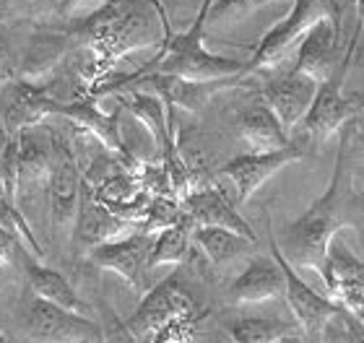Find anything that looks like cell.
<instances>
[{"mask_svg": "<svg viewBox=\"0 0 364 343\" xmlns=\"http://www.w3.org/2000/svg\"><path fill=\"white\" fill-rule=\"evenodd\" d=\"M349 148H351V122L341 130V146L336 156L333 177L328 183L326 192L304 211L299 219L287 224L284 236L279 242L281 255L294 268H310L318 271L326 263L328 247L341 229L357 224L354 214V190H351L349 175Z\"/></svg>", "mask_w": 364, "mask_h": 343, "instance_id": "cell-1", "label": "cell"}, {"mask_svg": "<svg viewBox=\"0 0 364 343\" xmlns=\"http://www.w3.org/2000/svg\"><path fill=\"white\" fill-rule=\"evenodd\" d=\"M154 0H109L99 13L89 18V53L94 62V76H102L114 62L130 55L133 50H144L154 45L156 26L167 18L161 11L159 23L154 21L149 8Z\"/></svg>", "mask_w": 364, "mask_h": 343, "instance_id": "cell-2", "label": "cell"}, {"mask_svg": "<svg viewBox=\"0 0 364 343\" xmlns=\"http://www.w3.org/2000/svg\"><path fill=\"white\" fill-rule=\"evenodd\" d=\"M211 6L213 0H203L198 8L196 21L190 23V29L182 31V34H169V26H164L159 55L144 70H138L136 76H141V73H167V76L188 78V81H216V78L245 76V62L205 50L203 31Z\"/></svg>", "mask_w": 364, "mask_h": 343, "instance_id": "cell-3", "label": "cell"}, {"mask_svg": "<svg viewBox=\"0 0 364 343\" xmlns=\"http://www.w3.org/2000/svg\"><path fill=\"white\" fill-rule=\"evenodd\" d=\"M357 47H359V37L354 34L351 42L346 45V53H343L341 62H338L333 68V73L318 86V94H315V99H312L310 112L304 114L302 128H304V133H307V138L315 141V143H326L331 136L341 133V130L357 117L359 109L364 107V99L359 94L357 97H349V94L343 92Z\"/></svg>", "mask_w": 364, "mask_h": 343, "instance_id": "cell-4", "label": "cell"}, {"mask_svg": "<svg viewBox=\"0 0 364 343\" xmlns=\"http://www.w3.org/2000/svg\"><path fill=\"white\" fill-rule=\"evenodd\" d=\"M341 16L343 6L338 0H294L291 11L268 31L266 37L260 39V45L255 47L250 62H245V76H250L255 70L276 68L294 50L296 42L304 37V31L312 29L323 18L341 21Z\"/></svg>", "mask_w": 364, "mask_h": 343, "instance_id": "cell-5", "label": "cell"}, {"mask_svg": "<svg viewBox=\"0 0 364 343\" xmlns=\"http://www.w3.org/2000/svg\"><path fill=\"white\" fill-rule=\"evenodd\" d=\"M268 244H271V258L279 263L281 273H284V297L289 302V310L294 312L299 328L304 330V336L310 343H320L326 336V328L338 317L341 307L336 305L331 297H323L312 289L310 283L302 281L299 273L294 271V266L289 263L279 250V242H276V234H273V224L271 216H268Z\"/></svg>", "mask_w": 364, "mask_h": 343, "instance_id": "cell-6", "label": "cell"}, {"mask_svg": "<svg viewBox=\"0 0 364 343\" xmlns=\"http://www.w3.org/2000/svg\"><path fill=\"white\" fill-rule=\"evenodd\" d=\"M50 167H47V198H50V219L55 232H65L76 224L78 192H81V167L76 151L65 136L50 130Z\"/></svg>", "mask_w": 364, "mask_h": 343, "instance_id": "cell-7", "label": "cell"}, {"mask_svg": "<svg viewBox=\"0 0 364 343\" xmlns=\"http://www.w3.org/2000/svg\"><path fill=\"white\" fill-rule=\"evenodd\" d=\"M196 312H198L196 302L188 297V291L182 289L180 281L177 278H164L151 291H146V297L141 299L136 312L125 320V328H128V333L138 343L144 341L149 343L154 333L159 328H164L167 322Z\"/></svg>", "mask_w": 364, "mask_h": 343, "instance_id": "cell-8", "label": "cell"}, {"mask_svg": "<svg viewBox=\"0 0 364 343\" xmlns=\"http://www.w3.org/2000/svg\"><path fill=\"white\" fill-rule=\"evenodd\" d=\"M304 156L302 143H289L276 151H250L242 156H235L221 167V175L227 177L232 187H235V200L237 206H242L271 180L276 172L284 167L294 164Z\"/></svg>", "mask_w": 364, "mask_h": 343, "instance_id": "cell-9", "label": "cell"}, {"mask_svg": "<svg viewBox=\"0 0 364 343\" xmlns=\"http://www.w3.org/2000/svg\"><path fill=\"white\" fill-rule=\"evenodd\" d=\"M151 234L133 232L128 236L102 242L89 247V260L94 266L107 268L122 281L138 291H146V273H149V252H151Z\"/></svg>", "mask_w": 364, "mask_h": 343, "instance_id": "cell-10", "label": "cell"}, {"mask_svg": "<svg viewBox=\"0 0 364 343\" xmlns=\"http://www.w3.org/2000/svg\"><path fill=\"white\" fill-rule=\"evenodd\" d=\"M26 330L39 343H68L78 338L102 336V325L94 317H84L45 299L34 297L26 307Z\"/></svg>", "mask_w": 364, "mask_h": 343, "instance_id": "cell-11", "label": "cell"}, {"mask_svg": "<svg viewBox=\"0 0 364 343\" xmlns=\"http://www.w3.org/2000/svg\"><path fill=\"white\" fill-rule=\"evenodd\" d=\"M0 104H3V114H0L3 125L11 136H18L23 130L39 128L50 114H55L58 99L47 94L45 86L16 78L0 92Z\"/></svg>", "mask_w": 364, "mask_h": 343, "instance_id": "cell-12", "label": "cell"}, {"mask_svg": "<svg viewBox=\"0 0 364 343\" xmlns=\"http://www.w3.org/2000/svg\"><path fill=\"white\" fill-rule=\"evenodd\" d=\"M138 232L136 224H130L128 219H122L107 208L102 200L94 195L89 180L81 175V192H78V214H76V242L94 247L102 242H112L120 236H128Z\"/></svg>", "mask_w": 364, "mask_h": 343, "instance_id": "cell-13", "label": "cell"}, {"mask_svg": "<svg viewBox=\"0 0 364 343\" xmlns=\"http://www.w3.org/2000/svg\"><path fill=\"white\" fill-rule=\"evenodd\" d=\"M320 276L328 286V294L336 305L357 312L364 305V263L359 258H354L346 244H341L338 239L331 242L326 255V263L320 268Z\"/></svg>", "mask_w": 364, "mask_h": 343, "instance_id": "cell-14", "label": "cell"}, {"mask_svg": "<svg viewBox=\"0 0 364 343\" xmlns=\"http://www.w3.org/2000/svg\"><path fill=\"white\" fill-rule=\"evenodd\" d=\"M338 37H341V21L323 18L312 29L304 31V37L296 42V73L310 76L315 84H323L333 68L338 65Z\"/></svg>", "mask_w": 364, "mask_h": 343, "instance_id": "cell-15", "label": "cell"}, {"mask_svg": "<svg viewBox=\"0 0 364 343\" xmlns=\"http://www.w3.org/2000/svg\"><path fill=\"white\" fill-rule=\"evenodd\" d=\"M182 214L188 216L193 227H221L229 232L255 239V232L247 222H245L240 211L235 208V203L224 195L221 190L211 187V185H200L196 190H190L185 198L180 200ZM258 242V239H255Z\"/></svg>", "mask_w": 364, "mask_h": 343, "instance_id": "cell-16", "label": "cell"}, {"mask_svg": "<svg viewBox=\"0 0 364 343\" xmlns=\"http://www.w3.org/2000/svg\"><path fill=\"white\" fill-rule=\"evenodd\" d=\"M318 94V84L304 73H287V76L276 78L263 89V102H266L271 112L279 117L281 128L294 130L296 125H302L304 114L310 112L312 99Z\"/></svg>", "mask_w": 364, "mask_h": 343, "instance_id": "cell-17", "label": "cell"}, {"mask_svg": "<svg viewBox=\"0 0 364 343\" xmlns=\"http://www.w3.org/2000/svg\"><path fill=\"white\" fill-rule=\"evenodd\" d=\"M55 114L70 120L81 133H89L91 138H97L105 151L128 159V151H125V143H122L120 136V112L117 109L102 112L94 104V97H86V99L78 102H58Z\"/></svg>", "mask_w": 364, "mask_h": 343, "instance_id": "cell-18", "label": "cell"}, {"mask_svg": "<svg viewBox=\"0 0 364 343\" xmlns=\"http://www.w3.org/2000/svg\"><path fill=\"white\" fill-rule=\"evenodd\" d=\"M21 252H23L26 278H29V286H31V291H34V297L45 299L50 305L63 307V310H70V312H76V315H84V317H94V307L70 286V281L65 276L53 271L50 266H45V260H37L26 250H21Z\"/></svg>", "mask_w": 364, "mask_h": 343, "instance_id": "cell-19", "label": "cell"}, {"mask_svg": "<svg viewBox=\"0 0 364 343\" xmlns=\"http://www.w3.org/2000/svg\"><path fill=\"white\" fill-rule=\"evenodd\" d=\"M284 297V273L273 258H255L229 286V299L235 305H258Z\"/></svg>", "mask_w": 364, "mask_h": 343, "instance_id": "cell-20", "label": "cell"}, {"mask_svg": "<svg viewBox=\"0 0 364 343\" xmlns=\"http://www.w3.org/2000/svg\"><path fill=\"white\" fill-rule=\"evenodd\" d=\"M120 102L130 109V114L136 117L151 136L154 146L159 148L161 153L177 146V133L172 130V112L167 109V104L156 97V94L149 92H122Z\"/></svg>", "mask_w": 364, "mask_h": 343, "instance_id": "cell-21", "label": "cell"}, {"mask_svg": "<svg viewBox=\"0 0 364 343\" xmlns=\"http://www.w3.org/2000/svg\"><path fill=\"white\" fill-rule=\"evenodd\" d=\"M240 136L252 151H276L289 146V133L281 128L279 117L271 112L266 102H255L240 117Z\"/></svg>", "mask_w": 364, "mask_h": 343, "instance_id": "cell-22", "label": "cell"}, {"mask_svg": "<svg viewBox=\"0 0 364 343\" xmlns=\"http://www.w3.org/2000/svg\"><path fill=\"white\" fill-rule=\"evenodd\" d=\"M193 242L200 247V252L211 260L213 266H224L229 260L240 258V255L258 247L255 239H247V236L221 227H193Z\"/></svg>", "mask_w": 364, "mask_h": 343, "instance_id": "cell-23", "label": "cell"}, {"mask_svg": "<svg viewBox=\"0 0 364 343\" xmlns=\"http://www.w3.org/2000/svg\"><path fill=\"white\" fill-rule=\"evenodd\" d=\"M190 239H193V222L188 216H182L177 224L156 232L151 252H149V271L164 266H180L190 250Z\"/></svg>", "mask_w": 364, "mask_h": 343, "instance_id": "cell-24", "label": "cell"}, {"mask_svg": "<svg viewBox=\"0 0 364 343\" xmlns=\"http://www.w3.org/2000/svg\"><path fill=\"white\" fill-rule=\"evenodd\" d=\"M18 143V187L21 185L47 183V167H50V138L42 143L34 136V128L16 136Z\"/></svg>", "mask_w": 364, "mask_h": 343, "instance_id": "cell-25", "label": "cell"}, {"mask_svg": "<svg viewBox=\"0 0 364 343\" xmlns=\"http://www.w3.org/2000/svg\"><path fill=\"white\" fill-rule=\"evenodd\" d=\"M227 330L235 343H279L294 333V325L276 317H240L229 322Z\"/></svg>", "mask_w": 364, "mask_h": 343, "instance_id": "cell-26", "label": "cell"}, {"mask_svg": "<svg viewBox=\"0 0 364 343\" xmlns=\"http://www.w3.org/2000/svg\"><path fill=\"white\" fill-rule=\"evenodd\" d=\"M18 190V143L0 120V198L16 206Z\"/></svg>", "mask_w": 364, "mask_h": 343, "instance_id": "cell-27", "label": "cell"}, {"mask_svg": "<svg viewBox=\"0 0 364 343\" xmlns=\"http://www.w3.org/2000/svg\"><path fill=\"white\" fill-rule=\"evenodd\" d=\"M182 216L185 214H182V206L177 198H172V195H151V200H149V206L144 211V219L138 222V232L154 236L161 229L177 224Z\"/></svg>", "mask_w": 364, "mask_h": 343, "instance_id": "cell-28", "label": "cell"}, {"mask_svg": "<svg viewBox=\"0 0 364 343\" xmlns=\"http://www.w3.org/2000/svg\"><path fill=\"white\" fill-rule=\"evenodd\" d=\"M60 0H0V21L11 18H42L55 11Z\"/></svg>", "mask_w": 364, "mask_h": 343, "instance_id": "cell-29", "label": "cell"}, {"mask_svg": "<svg viewBox=\"0 0 364 343\" xmlns=\"http://www.w3.org/2000/svg\"><path fill=\"white\" fill-rule=\"evenodd\" d=\"M200 320V315H185L177 320L167 322L164 328H159L151 336L149 343H193V333H196V322Z\"/></svg>", "mask_w": 364, "mask_h": 343, "instance_id": "cell-30", "label": "cell"}, {"mask_svg": "<svg viewBox=\"0 0 364 343\" xmlns=\"http://www.w3.org/2000/svg\"><path fill=\"white\" fill-rule=\"evenodd\" d=\"M109 0H60L58 16L63 21H89L91 16L99 13Z\"/></svg>", "mask_w": 364, "mask_h": 343, "instance_id": "cell-31", "label": "cell"}, {"mask_svg": "<svg viewBox=\"0 0 364 343\" xmlns=\"http://www.w3.org/2000/svg\"><path fill=\"white\" fill-rule=\"evenodd\" d=\"M16 78H18V70H16L14 53H11L6 37H0V92H3L11 81H16Z\"/></svg>", "mask_w": 364, "mask_h": 343, "instance_id": "cell-32", "label": "cell"}, {"mask_svg": "<svg viewBox=\"0 0 364 343\" xmlns=\"http://www.w3.org/2000/svg\"><path fill=\"white\" fill-rule=\"evenodd\" d=\"M102 336H105L107 343H138L136 338L128 333L125 322L117 320L112 312H107V325H102Z\"/></svg>", "mask_w": 364, "mask_h": 343, "instance_id": "cell-33", "label": "cell"}, {"mask_svg": "<svg viewBox=\"0 0 364 343\" xmlns=\"http://www.w3.org/2000/svg\"><path fill=\"white\" fill-rule=\"evenodd\" d=\"M338 320L343 325V343H364V322L359 320L357 315H351L349 310L341 307Z\"/></svg>", "mask_w": 364, "mask_h": 343, "instance_id": "cell-34", "label": "cell"}, {"mask_svg": "<svg viewBox=\"0 0 364 343\" xmlns=\"http://www.w3.org/2000/svg\"><path fill=\"white\" fill-rule=\"evenodd\" d=\"M14 236L8 234L6 229L0 227V268L6 266V260H8V255H11V250H14Z\"/></svg>", "mask_w": 364, "mask_h": 343, "instance_id": "cell-35", "label": "cell"}, {"mask_svg": "<svg viewBox=\"0 0 364 343\" xmlns=\"http://www.w3.org/2000/svg\"><path fill=\"white\" fill-rule=\"evenodd\" d=\"M364 31V0H357V26H354V34L362 37Z\"/></svg>", "mask_w": 364, "mask_h": 343, "instance_id": "cell-36", "label": "cell"}, {"mask_svg": "<svg viewBox=\"0 0 364 343\" xmlns=\"http://www.w3.org/2000/svg\"><path fill=\"white\" fill-rule=\"evenodd\" d=\"M279 343H307V341H304V338H299V336H294V333H291V336H284V338H281Z\"/></svg>", "mask_w": 364, "mask_h": 343, "instance_id": "cell-37", "label": "cell"}, {"mask_svg": "<svg viewBox=\"0 0 364 343\" xmlns=\"http://www.w3.org/2000/svg\"><path fill=\"white\" fill-rule=\"evenodd\" d=\"M68 343H91V338H78V341H68Z\"/></svg>", "mask_w": 364, "mask_h": 343, "instance_id": "cell-38", "label": "cell"}, {"mask_svg": "<svg viewBox=\"0 0 364 343\" xmlns=\"http://www.w3.org/2000/svg\"><path fill=\"white\" fill-rule=\"evenodd\" d=\"M0 343H11V341H8V336H6V333H0Z\"/></svg>", "mask_w": 364, "mask_h": 343, "instance_id": "cell-39", "label": "cell"}, {"mask_svg": "<svg viewBox=\"0 0 364 343\" xmlns=\"http://www.w3.org/2000/svg\"><path fill=\"white\" fill-rule=\"evenodd\" d=\"M263 3H266V0H258V6H263Z\"/></svg>", "mask_w": 364, "mask_h": 343, "instance_id": "cell-40", "label": "cell"}, {"mask_svg": "<svg viewBox=\"0 0 364 343\" xmlns=\"http://www.w3.org/2000/svg\"><path fill=\"white\" fill-rule=\"evenodd\" d=\"M362 99H364V94H362Z\"/></svg>", "mask_w": 364, "mask_h": 343, "instance_id": "cell-41", "label": "cell"}]
</instances>
